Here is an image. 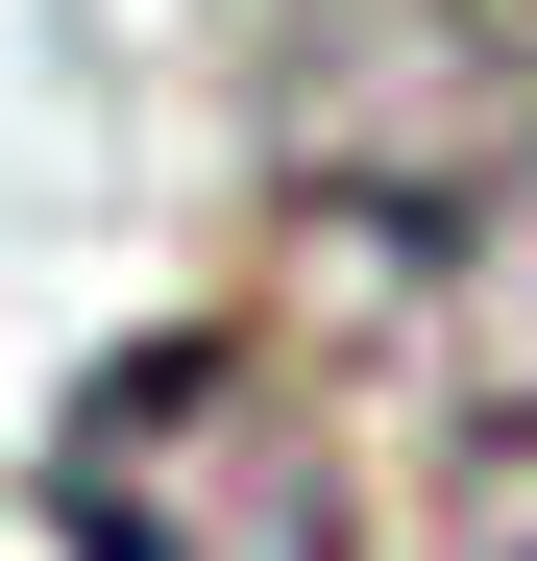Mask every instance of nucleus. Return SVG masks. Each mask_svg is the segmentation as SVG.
<instances>
[{"instance_id":"f03ea898","label":"nucleus","mask_w":537,"mask_h":561,"mask_svg":"<svg viewBox=\"0 0 537 561\" xmlns=\"http://www.w3.org/2000/svg\"><path fill=\"white\" fill-rule=\"evenodd\" d=\"M439 561H537V391H513L465 463H439Z\"/></svg>"},{"instance_id":"f257e3e1","label":"nucleus","mask_w":537,"mask_h":561,"mask_svg":"<svg viewBox=\"0 0 537 561\" xmlns=\"http://www.w3.org/2000/svg\"><path fill=\"white\" fill-rule=\"evenodd\" d=\"M49 513H73V561H367L342 415H318L244 318L123 342L99 391L49 415Z\"/></svg>"}]
</instances>
